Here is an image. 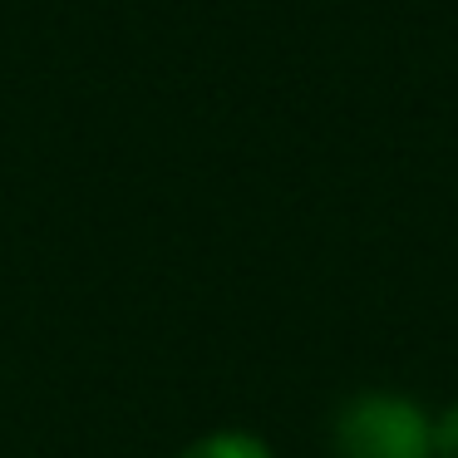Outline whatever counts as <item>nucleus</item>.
I'll list each match as a JSON object with an SVG mask.
<instances>
[{
    "mask_svg": "<svg viewBox=\"0 0 458 458\" xmlns=\"http://www.w3.org/2000/svg\"><path fill=\"white\" fill-rule=\"evenodd\" d=\"M178 458H276L271 444L251 428H208L192 444L178 448Z\"/></svg>",
    "mask_w": 458,
    "mask_h": 458,
    "instance_id": "obj_2",
    "label": "nucleus"
},
{
    "mask_svg": "<svg viewBox=\"0 0 458 458\" xmlns=\"http://www.w3.org/2000/svg\"><path fill=\"white\" fill-rule=\"evenodd\" d=\"M434 414L404 389H360L330 414L335 458H434Z\"/></svg>",
    "mask_w": 458,
    "mask_h": 458,
    "instance_id": "obj_1",
    "label": "nucleus"
},
{
    "mask_svg": "<svg viewBox=\"0 0 458 458\" xmlns=\"http://www.w3.org/2000/svg\"><path fill=\"white\" fill-rule=\"evenodd\" d=\"M428 444H434V458H458V399H448V404L434 414Z\"/></svg>",
    "mask_w": 458,
    "mask_h": 458,
    "instance_id": "obj_3",
    "label": "nucleus"
}]
</instances>
